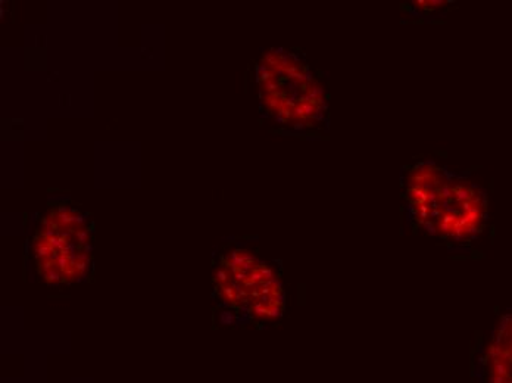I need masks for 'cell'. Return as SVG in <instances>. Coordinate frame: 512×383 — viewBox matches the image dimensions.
I'll use <instances>...</instances> for the list:
<instances>
[{"label":"cell","mask_w":512,"mask_h":383,"mask_svg":"<svg viewBox=\"0 0 512 383\" xmlns=\"http://www.w3.org/2000/svg\"><path fill=\"white\" fill-rule=\"evenodd\" d=\"M408 220L440 241L470 244L485 232L489 198L479 183L432 160L404 173Z\"/></svg>","instance_id":"1"},{"label":"cell","mask_w":512,"mask_h":383,"mask_svg":"<svg viewBox=\"0 0 512 383\" xmlns=\"http://www.w3.org/2000/svg\"><path fill=\"white\" fill-rule=\"evenodd\" d=\"M255 70L261 107L267 108L262 117L290 124L296 132H304L315 123H327L324 87L298 55L283 48L273 49Z\"/></svg>","instance_id":"2"},{"label":"cell","mask_w":512,"mask_h":383,"mask_svg":"<svg viewBox=\"0 0 512 383\" xmlns=\"http://www.w3.org/2000/svg\"><path fill=\"white\" fill-rule=\"evenodd\" d=\"M477 383H512V311L496 323L476 358Z\"/></svg>","instance_id":"3"}]
</instances>
